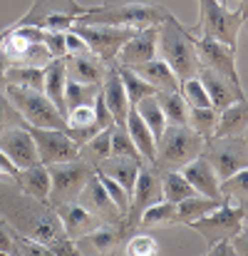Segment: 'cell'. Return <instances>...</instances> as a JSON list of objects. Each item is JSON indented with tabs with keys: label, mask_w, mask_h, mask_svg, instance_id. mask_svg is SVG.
Listing matches in <instances>:
<instances>
[{
	"label": "cell",
	"mask_w": 248,
	"mask_h": 256,
	"mask_svg": "<svg viewBox=\"0 0 248 256\" xmlns=\"http://www.w3.org/2000/svg\"><path fill=\"white\" fill-rule=\"evenodd\" d=\"M0 219L10 226L12 234L40 242L45 246L65 236L52 204L22 194L10 176H0Z\"/></svg>",
	"instance_id": "cell-1"
},
{
	"label": "cell",
	"mask_w": 248,
	"mask_h": 256,
	"mask_svg": "<svg viewBox=\"0 0 248 256\" xmlns=\"http://www.w3.org/2000/svg\"><path fill=\"white\" fill-rule=\"evenodd\" d=\"M157 58H162L174 70L179 82L196 78L201 70L196 35L186 25H181L171 12L157 25Z\"/></svg>",
	"instance_id": "cell-2"
},
{
	"label": "cell",
	"mask_w": 248,
	"mask_h": 256,
	"mask_svg": "<svg viewBox=\"0 0 248 256\" xmlns=\"http://www.w3.org/2000/svg\"><path fill=\"white\" fill-rule=\"evenodd\" d=\"M171 10L164 5L152 2H107V5H92L84 8L77 18L80 25H109V28H149L159 25Z\"/></svg>",
	"instance_id": "cell-3"
},
{
	"label": "cell",
	"mask_w": 248,
	"mask_h": 256,
	"mask_svg": "<svg viewBox=\"0 0 248 256\" xmlns=\"http://www.w3.org/2000/svg\"><path fill=\"white\" fill-rule=\"evenodd\" d=\"M206 140L196 134L189 124H166L162 140L157 142V162L154 170L159 172H179L191 160L201 157Z\"/></svg>",
	"instance_id": "cell-4"
},
{
	"label": "cell",
	"mask_w": 248,
	"mask_h": 256,
	"mask_svg": "<svg viewBox=\"0 0 248 256\" xmlns=\"http://www.w3.org/2000/svg\"><path fill=\"white\" fill-rule=\"evenodd\" d=\"M241 28H244V20L236 8L221 0H199V22L189 30L199 38H214L219 42L239 48Z\"/></svg>",
	"instance_id": "cell-5"
},
{
	"label": "cell",
	"mask_w": 248,
	"mask_h": 256,
	"mask_svg": "<svg viewBox=\"0 0 248 256\" xmlns=\"http://www.w3.org/2000/svg\"><path fill=\"white\" fill-rule=\"evenodd\" d=\"M5 94L20 112L27 127H40V130H67L65 114L47 100L42 90H25V87L5 85Z\"/></svg>",
	"instance_id": "cell-6"
},
{
	"label": "cell",
	"mask_w": 248,
	"mask_h": 256,
	"mask_svg": "<svg viewBox=\"0 0 248 256\" xmlns=\"http://www.w3.org/2000/svg\"><path fill=\"white\" fill-rule=\"evenodd\" d=\"M246 216H248V212H244V209H239V206L224 202V204H219L214 212H209L206 216L191 222L189 226H191L194 232H199V234L204 236L206 246L211 249V246H216V244L231 242V239L244 229Z\"/></svg>",
	"instance_id": "cell-7"
},
{
	"label": "cell",
	"mask_w": 248,
	"mask_h": 256,
	"mask_svg": "<svg viewBox=\"0 0 248 256\" xmlns=\"http://www.w3.org/2000/svg\"><path fill=\"white\" fill-rule=\"evenodd\" d=\"M50 170V179H52V189H50V204H62V202H77L80 192L84 184L92 179L94 167L87 160H72L65 164H52Z\"/></svg>",
	"instance_id": "cell-8"
},
{
	"label": "cell",
	"mask_w": 248,
	"mask_h": 256,
	"mask_svg": "<svg viewBox=\"0 0 248 256\" xmlns=\"http://www.w3.org/2000/svg\"><path fill=\"white\" fill-rule=\"evenodd\" d=\"M201 154L211 162L221 182L234 176L236 172L248 170V147L241 137H211L206 140Z\"/></svg>",
	"instance_id": "cell-9"
},
{
	"label": "cell",
	"mask_w": 248,
	"mask_h": 256,
	"mask_svg": "<svg viewBox=\"0 0 248 256\" xmlns=\"http://www.w3.org/2000/svg\"><path fill=\"white\" fill-rule=\"evenodd\" d=\"M72 32H77L87 42V48L107 65L117 62L119 50L124 48V42L137 32L134 28H109V25H72Z\"/></svg>",
	"instance_id": "cell-10"
},
{
	"label": "cell",
	"mask_w": 248,
	"mask_h": 256,
	"mask_svg": "<svg viewBox=\"0 0 248 256\" xmlns=\"http://www.w3.org/2000/svg\"><path fill=\"white\" fill-rule=\"evenodd\" d=\"M164 194H162V179H159V172L149 164H144L137 182H134V189H132V196H129V212L124 216V232H134L139 226V219L142 214L154 206L157 202H162Z\"/></svg>",
	"instance_id": "cell-11"
},
{
	"label": "cell",
	"mask_w": 248,
	"mask_h": 256,
	"mask_svg": "<svg viewBox=\"0 0 248 256\" xmlns=\"http://www.w3.org/2000/svg\"><path fill=\"white\" fill-rule=\"evenodd\" d=\"M196 48H199L201 68L216 72L219 78H224L226 82H231L236 90H244L239 68H236V48H231L226 42H219L214 38H199V35H196Z\"/></svg>",
	"instance_id": "cell-12"
},
{
	"label": "cell",
	"mask_w": 248,
	"mask_h": 256,
	"mask_svg": "<svg viewBox=\"0 0 248 256\" xmlns=\"http://www.w3.org/2000/svg\"><path fill=\"white\" fill-rule=\"evenodd\" d=\"M40 154V164L52 167V164H65L72 160H80V144L67 137L65 130H40V127H27Z\"/></svg>",
	"instance_id": "cell-13"
},
{
	"label": "cell",
	"mask_w": 248,
	"mask_h": 256,
	"mask_svg": "<svg viewBox=\"0 0 248 256\" xmlns=\"http://www.w3.org/2000/svg\"><path fill=\"white\" fill-rule=\"evenodd\" d=\"M0 152H2L17 170H27V167L40 164L37 144H35V140H32L27 124L5 130V132L0 134Z\"/></svg>",
	"instance_id": "cell-14"
},
{
	"label": "cell",
	"mask_w": 248,
	"mask_h": 256,
	"mask_svg": "<svg viewBox=\"0 0 248 256\" xmlns=\"http://www.w3.org/2000/svg\"><path fill=\"white\" fill-rule=\"evenodd\" d=\"M77 202L82 204L87 212H92L102 224L122 226V229H124V216L119 214V209H117V206H114V202L109 199V194H107V189L102 186V182H99L97 172H94V174H92V179L84 184V189L80 192Z\"/></svg>",
	"instance_id": "cell-15"
},
{
	"label": "cell",
	"mask_w": 248,
	"mask_h": 256,
	"mask_svg": "<svg viewBox=\"0 0 248 256\" xmlns=\"http://www.w3.org/2000/svg\"><path fill=\"white\" fill-rule=\"evenodd\" d=\"M84 12V5L77 0H32L30 10L15 22V25H27V28H40L52 20V18H80Z\"/></svg>",
	"instance_id": "cell-16"
},
{
	"label": "cell",
	"mask_w": 248,
	"mask_h": 256,
	"mask_svg": "<svg viewBox=\"0 0 248 256\" xmlns=\"http://www.w3.org/2000/svg\"><path fill=\"white\" fill-rule=\"evenodd\" d=\"M52 209L60 216V224L65 229V236L72 239V242H80L82 236L92 234L94 229L102 226V222L92 212H87L80 202H62V204H55Z\"/></svg>",
	"instance_id": "cell-17"
},
{
	"label": "cell",
	"mask_w": 248,
	"mask_h": 256,
	"mask_svg": "<svg viewBox=\"0 0 248 256\" xmlns=\"http://www.w3.org/2000/svg\"><path fill=\"white\" fill-rule=\"evenodd\" d=\"M154 58H157V25H149V28L137 30L124 42V48L117 55V65L137 68V65H142L147 60H154Z\"/></svg>",
	"instance_id": "cell-18"
},
{
	"label": "cell",
	"mask_w": 248,
	"mask_h": 256,
	"mask_svg": "<svg viewBox=\"0 0 248 256\" xmlns=\"http://www.w3.org/2000/svg\"><path fill=\"white\" fill-rule=\"evenodd\" d=\"M102 97H104V104L114 120L117 127H124L129 112H132V104H129V97H127V90L122 85V78H119V70H117V62L109 65L104 80H102Z\"/></svg>",
	"instance_id": "cell-19"
},
{
	"label": "cell",
	"mask_w": 248,
	"mask_h": 256,
	"mask_svg": "<svg viewBox=\"0 0 248 256\" xmlns=\"http://www.w3.org/2000/svg\"><path fill=\"white\" fill-rule=\"evenodd\" d=\"M179 172L196 189V194L209 196V199H216V202H224V196H221V179H219L216 170L211 167V162L204 154L196 157V160H191L186 167H181Z\"/></svg>",
	"instance_id": "cell-20"
},
{
	"label": "cell",
	"mask_w": 248,
	"mask_h": 256,
	"mask_svg": "<svg viewBox=\"0 0 248 256\" xmlns=\"http://www.w3.org/2000/svg\"><path fill=\"white\" fill-rule=\"evenodd\" d=\"M65 68H67V80L84 82V85H102L109 65L102 62L92 50L80 52V55H67L65 58Z\"/></svg>",
	"instance_id": "cell-21"
},
{
	"label": "cell",
	"mask_w": 248,
	"mask_h": 256,
	"mask_svg": "<svg viewBox=\"0 0 248 256\" xmlns=\"http://www.w3.org/2000/svg\"><path fill=\"white\" fill-rule=\"evenodd\" d=\"M199 80H201V85H204L206 94H209V102H211V107L216 112H224L229 104H234L239 100H246L244 90H236L231 82H226L224 78H219L216 72H211L206 68L199 70Z\"/></svg>",
	"instance_id": "cell-22"
},
{
	"label": "cell",
	"mask_w": 248,
	"mask_h": 256,
	"mask_svg": "<svg viewBox=\"0 0 248 256\" xmlns=\"http://www.w3.org/2000/svg\"><path fill=\"white\" fill-rule=\"evenodd\" d=\"M17 189L37 202H47L50 204V189H52V179H50V170L45 164H35V167H27V170L17 172V179H15Z\"/></svg>",
	"instance_id": "cell-23"
},
{
	"label": "cell",
	"mask_w": 248,
	"mask_h": 256,
	"mask_svg": "<svg viewBox=\"0 0 248 256\" xmlns=\"http://www.w3.org/2000/svg\"><path fill=\"white\" fill-rule=\"evenodd\" d=\"M142 167H144V162H142V160H129V157H109V160L99 162L94 170L99 172V174L112 176L114 182H119V184L124 186V192L132 196L134 182H137V176H139Z\"/></svg>",
	"instance_id": "cell-24"
},
{
	"label": "cell",
	"mask_w": 248,
	"mask_h": 256,
	"mask_svg": "<svg viewBox=\"0 0 248 256\" xmlns=\"http://www.w3.org/2000/svg\"><path fill=\"white\" fill-rule=\"evenodd\" d=\"M124 127H127V132H129V137H132V142H134L137 152L142 154L144 164L154 167V162H157V140H154L152 130L144 124V120L139 117V112H137V110H132V112H129V117H127Z\"/></svg>",
	"instance_id": "cell-25"
},
{
	"label": "cell",
	"mask_w": 248,
	"mask_h": 256,
	"mask_svg": "<svg viewBox=\"0 0 248 256\" xmlns=\"http://www.w3.org/2000/svg\"><path fill=\"white\" fill-rule=\"evenodd\" d=\"M134 72H137L142 80H147L157 92H176L179 85H181L179 78L174 75V70L166 65L162 58H154V60H147V62L137 65Z\"/></svg>",
	"instance_id": "cell-26"
},
{
	"label": "cell",
	"mask_w": 248,
	"mask_h": 256,
	"mask_svg": "<svg viewBox=\"0 0 248 256\" xmlns=\"http://www.w3.org/2000/svg\"><path fill=\"white\" fill-rule=\"evenodd\" d=\"M248 130V97L219 112V127L214 137H241Z\"/></svg>",
	"instance_id": "cell-27"
},
{
	"label": "cell",
	"mask_w": 248,
	"mask_h": 256,
	"mask_svg": "<svg viewBox=\"0 0 248 256\" xmlns=\"http://www.w3.org/2000/svg\"><path fill=\"white\" fill-rule=\"evenodd\" d=\"M65 87H67V68H65V58L52 60L45 68V82L42 92L47 94V100L65 114Z\"/></svg>",
	"instance_id": "cell-28"
},
{
	"label": "cell",
	"mask_w": 248,
	"mask_h": 256,
	"mask_svg": "<svg viewBox=\"0 0 248 256\" xmlns=\"http://www.w3.org/2000/svg\"><path fill=\"white\" fill-rule=\"evenodd\" d=\"M127 236V232L122 226H109V224H102L99 229H94L92 234L82 236L77 244H87L89 249H94L97 254H109L112 249H117V244Z\"/></svg>",
	"instance_id": "cell-29"
},
{
	"label": "cell",
	"mask_w": 248,
	"mask_h": 256,
	"mask_svg": "<svg viewBox=\"0 0 248 256\" xmlns=\"http://www.w3.org/2000/svg\"><path fill=\"white\" fill-rule=\"evenodd\" d=\"M219 204H224V202H216V199H209V196H201V194H196L191 199H184V202L176 204V224L189 226L191 222H196V219L206 216L209 212H214Z\"/></svg>",
	"instance_id": "cell-30"
},
{
	"label": "cell",
	"mask_w": 248,
	"mask_h": 256,
	"mask_svg": "<svg viewBox=\"0 0 248 256\" xmlns=\"http://www.w3.org/2000/svg\"><path fill=\"white\" fill-rule=\"evenodd\" d=\"M221 196L226 204H234L248 212V170L236 172L234 176L221 182Z\"/></svg>",
	"instance_id": "cell-31"
},
{
	"label": "cell",
	"mask_w": 248,
	"mask_h": 256,
	"mask_svg": "<svg viewBox=\"0 0 248 256\" xmlns=\"http://www.w3.org/2000/svg\"><path fill=\"white\" fill-rule=\"evenodd\" d=\"M42 82H45V68L7 65V70H5V85L25 87V90H42Z\"/></svg>",
	"instance_id": "cell-32"
},
{
	"label": "cell",
	"mask_w": 248,
	"mask_h": 256,
	"mask_svg": "<svg viewBox=\"0 0 248 256\" xmlns=\"http://www.w3.org/2000/svg\"><path fill=\"white\" fill-rule=\"evenodd\" d=\"M159 179H162V194H164L166 202H171V204H179L184 199L196 196V189L186 182V176L181 172H162Z\"/></svg>",
	"instance_id": "cell-33"
},
{
	"label": "cell",
	"mask_w": 248,
	"mask_h": 256,
	"mask_svg": "<svg viewBox=\"0 0 248 256\" xmlns=\"http://www.w3.org/2000/svg\"><path fill=\"white\" fill-rule=\"evenodd\" d=\"M117 70H119L122 85H124V90H127V97H129V104H132V107H137L144 97H154V94H157V90L149 85L147 80H142V78L134 72V68L117 65Z\"/></svg>",
	"instance_id": "cell-34"
},
{
	"label": "cell",
	"mask_w": 248,
	"mask_h": 256,
	"mask_svg": "<svg viewBox=\"0 0 248 256\" xmlns=\"http://www.w3.org/2000/svg\"><path fill=\"white\" fill-rule=\"evenodd\" d=\"M154 97H157V102H159V107L164 112L166 124H186L189 104H186V100L181 97L179 90L176 92H157Z\"/></svg>",
	"instance_id": "cell-35"
},
{
	"label": "cell",
	"mask_w": 248,
	"mask_h": 256,
	"mask_svg": "<svg viewBox=\"0 0 248 256\" xmlns=\"http://www.w3.org/2000/svg\"><path fill=\"white\" fill-rule=\"evenodd\" d=\"M80 157L87 160L92 167H97L99 162L109 160L112 157V127L109 130H102L92 140H87L82 144V150H80Z\"/></svg>",
	"instance_id": "cell-36"
},
{
	"label": "cell",
	"mask_w": 248,
	"mask_h": 256,
	"mask_svg": "<svg viewBox=\"0 0 248 256\" xmlns=\"http://www.w3.org/2000/svg\"><path fill=\"white\" fill-rule=\"evenodd\" d=\"M186 124L196 134H201L204 140H211L216 134V127H219V112L214 107H189Z\"/></svg>",
	"instance_id": "cell-37"
},
{
	"label": "cell",
	"mask_w": 248,
	"mask_h": 256,
	"mask_svg": "<svg viewBox=\"0 0 248 256\" xmlns=\"http://www.w3.org/2000/svg\"><path fill=\"white\" fill-rule=\"evenodd\" d=\"M99 92H102V85H84V82L67 80V87H65V112L75 110V107H92Z\"/></svg>",
	"instance_id": "cell-38"
},
{
	"label": "cell",
	"mask_w": 248,
	"mask_h": 256,
	"mask_svg": "<svg viewBox=\"0 0 248 256\" xmlns=\"http://www.w3.org/2000/svg\"><path fill=\"white\" fill-rule=\"evenodd\" d=\"M132 110L139 112V117L144 120V124L152 130L154 140L159 142L166 130V117H164V112H162V107H159V102H157V97H144V100H142L137 107H132Z\"/></svg>",
	"instance_id": "cell-39"
},
{
	"label": "cell",
	"mask_w": 248,
	"mask_h": 256,
	"mask_svg": "<svg viewBox=\"0 0 248 256\" xmlns=\"http://www.w3.org/2000/svg\"><path fill=\"white\" fill-rule=\"evenodd\" d=\"M159 224H176V204L162 199L154 206H149L139 219V226H159Z\"/></svg>",
	"instance_id": "cell-40"
},
{
	"label": "cell",
	"mask_w": 248,
	"mask_h": 256,
	"mask_svg": "<svg viewBox=\"0 0 248 256\" xmlns=\"http://www.w3.org/2000/svg\"><path fill=\"white\" fill-rule=\"evenodd\" d=\"M112 157H129V160H142V154L137 152L127 127H112ZM144 162V160H142Z\"/></svg>",
	"instance_id": "cell-41"
},
{
	"label": "cell",
	"mask_w": 248,
	"mask_h": 256,
	"mask_svg": "<svg viewBox=\"0 0 248 256\" xmlns=\"http://www.w3.org/2000/svg\"><path fill=\"white\" fill-rule=\"evenodd\" d=\"M124 254L127 256H157L159 254V244L152 234H132L124 244Z\"/></svg>",
	"instance_id": "cell-42"
},
{
	"label": "cell",
	"mask_w": 248,
	"mask_h": 256,
	"mask_svg": "<svg viewBox=\"0 0 248 256\" xmlns=\"http://www.w3.org/2000/svg\"><path fill=\"white\" fill-rule=\"evenodd\" d=\"M179 92H181V97L186 100L189 107H211L209 94H206V90H204V85H201L199 75L191 78V80H184V82L179 85Z\"/></svg>",
	"instance_id": "cell-43"
},
{
	"label": "cell",
	"mask_w": 248,
	"mask_h": 256,
	"mask_svg": "<svg viewBox=\"0 0 248 256\" xmlns=\"http://www.w3.org/2000/svg\"><path fill=\"white\" fill-rule=\"evenodd\" d=\"M97 176H99L102 186L107 189L109 199L114 202V206L119 209V214H122V216H127V212H129V194L124 192V186H122L119 182H114L112 176H107V174H99V172H97Z\"/></svg>",
	"instance_id": "cell-44"
},
{
	"label": "cell",
	"mask_w": 248,
	"mask_h": 256,
	"mask_svg": "<svg viewBox=\"0 0 248 256\" xmlns=\"http://www.w3.org/2000/svg\"><path fill=\"white\" fill-rule=\"evenodd\" d=\"M25 120L20 117V112L15 110V104L10 102V97L5 94V90L0 87V134L5 130H12V127H22Z\"/></svg>",
	"instance_id": "cell-45"
},
{
	"label": "cell",
	"mask_w": 248,
	"mask_h": 256,
	"mask_svg": "<svg viewBox=\"0 0 248 256\" xmlns=\"http://www.w3.org/2000/svg\"><path fill=\"white\" fill-rule=\"evenodd\" d=\"M42 42H45V48L50 50L52 60H57V58H65V55H67L65 32H52V30H45V35H42Z\"/></svg>",
	"instance_id": "cell-46"
},
{
	"label": "cell",
	"mask_w": 248,
	"mask_h": 256,
	"mask_svg": "<svg viewBox=\"0 0 248 256\" xmlns=\"http://www.w3.org/2000/svg\"><path fill=\"white\" fill-rule=\"evenodd\" d=\"M45 249H47V256H80L77 242H72V239H67V236H62V239L47 244Z\"/></svg>",
	"instance_id": "cell-47"
},
{
	"label": "cell",
	"mask_w": 248,
	"mask_h": 256,
	"mask_svg": "<svg viewBox=\"0 0 248 256\" xmlns=\"http://www.w3.org/2000/svg\"><path fill=\"white\" fill-rule=\"evenodd\" d=\"M94 117H97V127H99V130H109V127H114V120H112V114H109V110H107V104H104L102 92H99L97 100H94Z\"/></svg>",
	"instance_id": "cell-48"
},
{
	"label": "cell",
	"mask_w": 248,
	"mask_h": 256,
	"mask_svg": "<svg viewBox=\"0 0 248 256\" xmlns=\"http://www.w3.org/2000/svg\"><path fill=\"white\" fill-rule=\"evenodd\" d=\"M0 256H15V234L0 219Z\"/></svg>",
	"instance_id": "cell-49"
},
{
	"label": "cell",
	"mask_w": 248,
	"mask_h": 256,
	"mask_svg": "<svg viewBox=\"0 0 248 256\" xmlns=\"http://www.w3.org/2000/svg\"><path fill=\"white\" fill-rule=\"evenodd\" d=\"M65 45H67V55H80V52H89V48H87V42H84L82 38L77 35V32H72V30H67L65 32ZM65 55V58H67Z\"/></svg>",
	"instance_id": "cell-50"
},
{
	"label": "cell",
	"mask_w": 248,
	"mask_h": 256,
	"mask_svg": "<svg viewBox=\"0 0 248 256\" xmlns=\"http://www.w3.org/2000/svg\"><path fill=\"white\" fill-rule=\"evenodd\" d=\"M229 246L234 249V254L236 256H248V216H246V224H244V229L229 242Z\"/></svg>",
	"instance_id": "cell-51"
},
{
	"label": "cell",
	"mask_w": 248,
	"mask_h": 256,
	"mask_svg": "<svg viewBox=\"0 0 248 256\" xmlns=\"http://www.w3.org/2000/svg\"><path fill=\"white\" fill-rule=\"evenodd\" d=\"M17 172H20V170H17V167H15V164H12V162H10V160L2 154V152H0V176L17 179Z\"/></svg>",
	"instance_id": "cell-52"
},
{
	"label": "cell",
	"mask_w": 248,
	"mask_h": 256,
	"mask_svg": "<svg viewBox=\"0 0 248 256\" xmlns=\"http://www.w3.org/2000/svg\"><path fill=\"white\" fill-rule=\"evenodd\" d=\"M236 10H239L241 20L246 22V20H248V0H236Z\"/></svg>",
	"instance_id": "cell-53"
},
{
	"label": "cell",
	"mask_w": 248,
	"mask_h": 256,
	"mask_svg": "<svg viewBox=\"0 0 248 256\" xmlns=\"http://www.w3.org/2000/svg\"><path fill=\"white\" fill-rule=\"evenodd\" d=\"M229 244V242H226ZM226 244H216L209 249V256H226Z\"/></svg>",
	"instance_id": "cell-54"
},
{
	"label": "cell",
	"mask_w": 248,
	"mask_h": 256,
	"mask_svg": "<svg viewBox=\"0 0 248 256\" xmlns=\"http://www.w3.org/2000/svg\"><path fill=\"white\" fill-rule=\"evenodd\" d=\"M7 65H10V62L0 55V87H5V70H7Z\"/></svg>",
	"instance_id": "cell-55"
},
{
	"label": "cell",
	"mask_w": 248,
	"mask_h": 256,
	"mask_svg": "<svg viewBox=\"0 0 248 256\" xmlns=\"http://www.w3.org/2000/svg\"><path fill=\"white\" fill-rule=\"evenodd\" d=\"M241 140H244V144H246V147H248V130H246V132H244V134H241Z\"/></svg>",
	"instance_id": "cell-56"
},
{
	"label": "cell",
	"mask_w": 248,
	"mask_h": 256,
	"mask_svg": "<svg viewBox=\"0 0 248 256\" xmlns=\"http://www.w3.org/2000/svg\"><path fill=\"white\" fill-rule=\"evenodd\" d=\"M226 256H236V254H234V249H231L229 244H226Z\"/></svg>",
	"instance_id": "cell-57"
},
{
	"label": "cell",
	"mask_w": 248,
	"mask_h": 256,
	"mask_svg": "<svg viewBox=\"0 0 248 256\" xmlns=\"http://www.w3.org/2000/svg\"><path fill=\"white\" fill-rule=\"evenodd\" d=\"M5 32H7V28H5V30H0V45H2V40H5Z\"/></svg>",
	"instance_id": "cell-58"
},
{
	"label": "cell",
	"mask_w": 248,
	"mask_h": 256,
	"mask_svg": "<svg viewBox=\"0 0 248 256\" xmlns=\"http://www.w3.org/2000/svg\"><path fill=\"white\" fill-rule=\"evenodd\" d=\"M221 2H226V5H229V2H231V0H221Z\"/></svg>",
	"instance_id": "cell-59"
},
{
	"label": "cell",
	"mask_w": 248,
	"mask_h": 256,
	"mask_svg": "<svg viewBox=\"0 0 248 256\" xmlns=\"http://www.w3.org/2000/svg\"><path fill=\"white\" fill-rule=\"evenodd\" d=\"M204 256H209V252H206V254H204Z\"/></svg>",
	"instance_id": "cell-60"
}]
</instances>
